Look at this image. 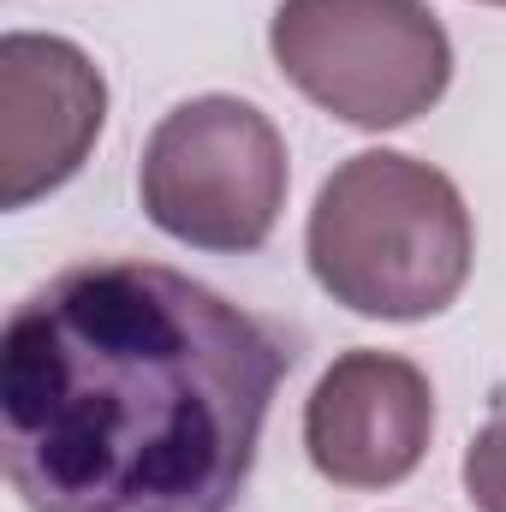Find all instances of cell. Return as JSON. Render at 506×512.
Instances as JSON below:
<instances>
[{
	"instance_id": "cell-8",
	"label": "cell",
	"mask_w": 506,
	"mask_h": 512,
	"mask_svg": "<svg viewBox=\"0 0 506 512\" xmlns=\"http://www.w3.org/2000/svg\"><path fill=\"white\" fill-rule=\"evenodd\" d=\"M489 6H506V0H489Z\"/></svg>"
},
{
	"instance_id": "cell-1",
	"label": "cell",
	"mask_w": 506,
	"mask_h": 512,
	"mask_svg": "<svg viewBox=\"0 0 506 512\" xmlns=\"http://www.w3.org/2000/svg\"><path fill=\"white\" fill-rule=\"evenodd\" d=\"M292 352L215 286L96 256L0 334V453L30 512H233Z\"/></svg>"
},
{
	"instance_id": "cell-6",
	"label": "cell",
	"mask_w": 506,
	"mask_h": 512,
	"mask_svg": "<svg viewBox=\"0 0 506 512\" xmlns=\"http://www.w3.org/2000/svg\"><path fill=\"white\" fill-rule=\"evenodd\" d=\"M435 435V387L399 352H346L304 405V453L340 489L405 483Z\"/></svg>"
},
{
	"instance_id": "cell-4",
	"label": "cell",
	"mask_w": 506,
	"mask_h": 512,
	"mask_svg": "<svg viewBox=\"0 0 506 512\" xmlns=\"http://www.w3.org/2000/svg\"><path fill=\"white\" fill-rule=\"evenodd\" d=\"M286 137L239 96H191L149 131L137 161L143 215L191 251H262L286 209Z\"/></svg>"
},
{
	"instance_id": "cell-5",
	"label": "cell",
	"mask_w": 506,
	"mask_h": 512,
	"mask_svg": "<svg viewBox=\"0 0 506 512\" xmlns=\"http://www.w3.org/2000/svg\"><path fill=\"white\" fill-rule=\"evenodd\" d=\"M108 126L102 66L66 42L12 30L0 36V203L30 209L60 191Z\"/></svg>"
},
{
	"instance_id": "cell-2",
	"label": "cell",
	"mask_w": 506,
	"mask_h": 512,
	"mask_svg": "<svg viewBox=\"0 0 506 512\" xmlns=\"http://www.w3.org/2000/svg\"><path fill=\"white\" fill-rule=\"evenodd\" d=\"M304 256L316 286L352 316H441L477 262V227L459 185L399 149H364L316 191Z\"/></svg>"
},
{
	"instance_id": "cell-3",
	"label": "cell",
	"mask_w": 506,
	"mask_h": 512,
	"mask_svg": "<svg viewBox=\"0 0 506 512\" xmlns=\"http://www.w3.org/2000/svg\"><path fill=\"white\" fill-rule=\"evenodd\" d=\"M268 48L286 84L358 131L411 126L453 84V42L423 0H280Z\"/></svg>"
},
{
	"instance_id": "cell-7",
	"label": "cell",
	"mask_w": 506,
	"mask_h": 512,
	"mask_svg": "<svg viewBox=\"0 0 506 512\" xmlns=\"http://www.w3.org/2000/svg\"><path fill=\"white\" fill-rule=\"evenodd\" d=\"M465 495L477 512H506V411H495L465 447Z\"/></svg>"
}]
</instances>
